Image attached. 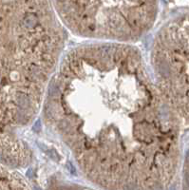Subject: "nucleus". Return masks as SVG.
Segmentation results:
<instances>
[{"mask_svg": "<svg viewBox=\"0 0 189 190\" xmlns=\"http://www.w3.org/2000/svg\"><path fill=\"white\" fill-rule=\"evenodd\" d=\"M47 128L105 190H162L179 155L178 122L139 49L94 41L64 53L43 102Z\"/></svg>", "mask_w": 189, "mask_h": 190, "instance_id": "1", "label": "nucleus"}, {"mask_svg": "<svg viewBox=\"0 0 189 190\" xmlns=\"http://www.w3.org/2000/svg\"><path fill=\"white\" fill-rule=\"evenodd\" d=\"M161 0H52L64 27L75 35L133 44L154 26Z\"/></svg>", "mask_w": 189, "mask_h": 190, "instance_id": "2", "label": "nucleus"}, {"mask_svg": "<svg viewBox=\"0 0 189 190\" xmlns=\"http://www.w3.org/2000/svg\"><path fill=\"white\" fill-rule=\"evenodd\" d=\"M149 62L163 99L178 120L189 124V14L160 29L152 42Z\"/></svg>", "mask_w": 189, "mask_h": 190, "instance_id": "3", "label": "nucleus"}, {"mask_svg": "<svg viewBox=\"0 0 189 190\" xmlns=\"http://www.w3.org/2000/svg\"><path fill=\"white\" fill-rule=\"evenodd\" d=\"M55 190H86V189H80V188H69V187H67V188H57V189H55Z\"/></svg>", "mask_w": 189, "mask_h": 190, "instance_id": "4", "label": "nucleus"}]
</instances>
